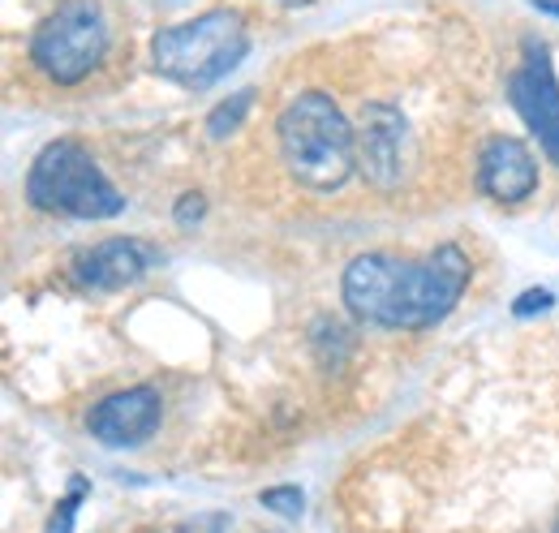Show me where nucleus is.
Returning a JSON list of instances; mask_svg holds the SVG:
<instances>
[{
	"instance_id": "obj_14",
	"label": "nucleus",
	"mask_w": 559,
	"mask_h": 533,
	"mask_svg": "<svg viewBox=\"0 0 559 533\" xmlns=\"http://www.w3.org/2000/svg\"><path fill=\"white\" fill-rule=\"evenodd\" d=\"M82 495H86V477H73L70 495L61 499V508H57V512H52V521H48V533H73V512H78Z\"/></svg>"
},
{
	"instance_id": "obj_15",
	"label": "nucleus",
	"mask_w": 559,
	"mask_h": 533,
	"mask_svg": "<svg viewBox=\"0 0 559 533\" xmlns=\"http://www.w3.org/2000/svg\"><path fill=\"white\" fill-rule=\"evenodd\" d=\"M556 306V297L547 293V288H530V297H521L512 310H516V319H525V315H534V310H551Z\"/></svg>"
},
{
	"instance_id": "obj_8",
	"label": "nucleus",
	"mask_w": 559,
	"mask_h": 533,
	"mask_svg": "<svg viewBox=\"0 0 559 533\" xmlns=\"http://www.w3.org/2000/svg\"><path fill=\"white\" fill-rule=\"evenodd\" d=\"M86 426L108 448H139V443H146L155 435V426H159V392L155 388L112 392V396H104L91 408Z\"/></svg>"
},
{
	"instance_id": "obj_3",
	"label": "nucleus",
	"mask_w": 559,
	"mask_h": 533,
	"mask_svg": "<svg viewBox=\"0 0 559 533\" xmlns=\"http://www.w3.org/2000/svg\"><path fill=\"white\" fill-rule=\"evenodd\" d=\"M250 35L246 22L233 9H211L194 22L164 26L151 39V66L159 78L186 86V91H207L219 78L246 61Z\"/></svg>"
},
{
	"instance_id": "obj_4",
	"label": "nucleus",
	"mask_w": 559,
	"mask_h": 533,
	"mask_svg": "<svg viewBox=\"0 0 559 533\" xmlns=\"http://www.w3.org/2000/svg\"><path fill=\"white\" fill-rule=\"evenodd\" d=\"M26 199L39 211L73 215V220H112L126 211L121 190L99 173V164L70 138L48 142L31 173H26Z\"/></svg>"
},
{
	"instance_id": "obj_20",
	"label": "nucleus",
	"mask_w": 559,
	"mask_h": 533,
	"mask_svg": "<svg viewBox=\"0 0 559 533\" xmlns=\"http://www.w3.org/2000/svg\"><path fill=\"white\" fill-rule=\"evenodd\" d=\"M556 533H559V521H556Z\"/></svg>"
},
{
	"instance_id": "obj_12",
	"label": "nucleus",
	"mask_w": 559,
	"mask_h": 533,
	"mask_svg": "<svg viewBox=\"0 0 559 533\" xmlns=\"http://www.w3.org/2000/svg\"><path fill=\"white\" fill-rule=\"evenodd\" d=\"M250 104H254V91H237L233 99H224V104L211 112V121H207L211 138H228V133H233L237 126H241V121H246Z\"/></svg>"
},
{
	"instance_id": "obj_13",
	"label": "nucleus",
	"mask_w": 559,
	"mask_h": 533,
	"mask_svg": "<svg viewBox=\"0 0 559 533\" xmlns=\"http://www.w3.org/2000/svg\"><path fill=\"white\" fill-rule=\"evenodd\" d=\"M267 512H276V517H288V521H297L301 517V508H306V499H301V490L297 486H272V490H263V499H259Z\"/></svg>"
},
{
	"instance_id": "obj_18",
	"label": "nucleus",
	"mask_w": 559,
	"mask_h": 533,
	"mask_svg": "<svg viewBox=\"0 0 559 533\" xmlns=\"http://www.w3.org/2000/svg\"><path fill=\"white\" fill-rule=\"evenodd\" d=\"M280 4H310V0H280Z\"/></svg>"
},
{
	"instance_id": "obj_2",
	"label": "nucleus",
	"mask_w": 559,
	"mask_h": 533,
	"mask_svg": "<svg viewBox=\"0 0 559 533\" xmlns=\"http://www.w3.org/2000/svg\"><path fill=\"white\" fill-rule=\"evenodd\" d=\"M280 155L297 186L314 194L341 190L357 168V130L345 121V112L319 95L306 91L280 112Z\"/></svg>"
},
{
	"instance_id": "obj_10",
	"label": "nucleus",
	"mask_w": 559,
	"mask_h": 533,
	"mask_svg": "<svg viewBox=\"0 0 559 533\" xmlns=\"http://www.w3.org/2000/svg\"><path fill=\"white\" fill-rule=\"evenodd\" d=\"M478 186H483L495 202L530 199L534 186H538V164H534L530 146L516 142V138H490L487 146H483Z\"/></svg>"
},
{
	"instance_id": "obj_19",
	"label": "nucleus",
	"mask_w": 559,
	"mask_h": 533,
	"mask_svg": "<svg viewBox=\"0 0 559 533\" xmlns=\"http://www.w3.org/2000/svg\"><path fill=\"white\" fill-rule=\"evenodd\" d=\"M159 4H173V0H159Z\"/></svg>"
},
{
	"instance_id": "obj_9",
	"label": "nucleus",
	"mask_w": 559,
	"mask_h": 533,
	"mask_svg": "<svg viewBox=\"0 0 559 533\" xmlns=\"http://www.w3.org/2000/svg\"><path fill=\"white\" fill-rule=\"evenodd\" d=\"M159 263V254L146 246V241H134V237H108L99 246H91L73 275L82 288H95V293H117L126 284H139L151 266Z\"/></svg>"
},
{
	"instance_id": "obj_7",
	"label": "nucleus",
	"mask_w": 559,
	"mask_h": 533,
	"mask_svg": "<svg viewBox=\"0 0 559 533\" xmlns=\"http://www.w3.org/2000/svg\"><path fill=\"white\" fill-rule=\"evenodd\" d=\"M508 95H512L521 121L538 133L543 151L559 164V86L556 69H551V52L543 44H530L525 66L512 73Z\"/></svg>"
},
{
	"instance_id": "obj_6",
	"label": "nucleus",
	"mask_w": 559,
	"mask_h": 533,
	"mask_svg": "<svg viewBox=\"0 0 559 533\" xmlns=\"http://www.w3.org/2000/svg\"><path fill=\"white\" fill-rule=\"evenodd\" d=\"M357 168L379 190H401L414 168V133L392 104H366L357 126Z\"/></svg>"
},
{
	"instance_id": "obj_16",
	"label": "nucleus",
	"mask_w": 559,
	"mask_h": 533,
	"mask_svg": "<svg viewBox=\"0 0 559 533\" xmlns=\"http://www.w3.org/2000/svg\"><path fill=\"white\" fill-rule=\"evenodd\" d=\"M203 211H207V199H203V194H186V199L177 202V224H186V228H190V224H199V220H203Z\"/></svg>"
},
{
	"instance_id": "obj_1",
	"label": "nucleus",
	"mask_w": 559,
	"mask_h": 533,
	"mask_svg": "<svg viewBox=\"0 0 559 533\" xmlns=\"http://www.w3.org/2000/svg\"><path fill=\"white\" fill-rule=\"evenodd\" d=\"M469 284L461 246H439L430 259L405 263L396 254H361L345 266L341 293L357 323L388 332H418L448 319Z\"/></svg>"
},
{
	"instance_id": "obj_5",
	"label": "nucleus",
	"mask_w": 559,
	"mask_h": 533,
	"mask_svg": "<svg viewBox=\"0 0 559 533\" xmlns=\"http://www.w3.org/2000/svg\"><path fill=\"white\" fill-rule=\"evenodd\" d=\"M108 52V22L95 0H66L57 4L31 39V61L52 82L73 86Z\"/></svg>"
},
{
	"instance_id": "obj_11",
	"label": "nucleus",
	"mask_w": 559,
	"mask_h": 533,
	"mask_svg": "<svg viewBox=\"0 0 559 533\" xmlns=\"http://www.w3.org/2000/svg\"><path fill=\"white\" fill-rule=\"evenodd\" d=\"M314 344H319V357H323L328 366H341V362L349 357L353 335L345 332V323H336V319H319V323H314Z\"/></svg>"
},
{
	"instance_id": "obj_17",
	"label": "nucleus",
	"mask_w": 559,
	"mask_h": 533,
	"mask_svg": "<svg viewBox=\"0 0 559 533\" xmlns=\"http://www.w3.org/2000/svg\"><path fill=\"white\" fill-rule=\"evenodd\" d=\"M530 4H534V9H543V13H556V17H559V0H530Z\"/></svg>"
}]
</instances>
